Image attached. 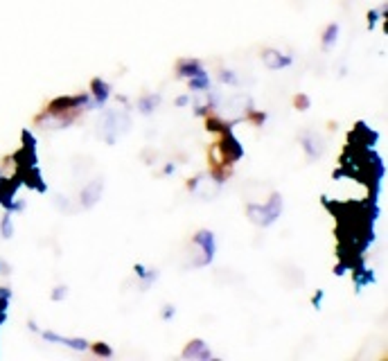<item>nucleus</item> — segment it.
Masks as SVG:
<instances>
[{"label":"nucleus","mask_w":388,"mask_h":361,"mask_svg":"<svg viewBox=\"0 0 388 361\" xmlns=\"http://www.w3.org/2000/svg\"><path fill=\"white\" fill-rule=\"evenodd\" d=\"M133 271H136V276L142 280V289H150L158 280V271L156 269H147L145 264H136V266H133Z\"/></svg>","instance_id":"nucleus-10"},{"label":"nucleus","mask_w":388,"mask_h":361,"mask_svg":"<svg viewBox=\"0 0 388 361\" xmlns=\"http://www.w3.org/2000/svg\"><path fill=\"white\" fill-rule=\"evenodd\" d=\"M68 293H70V289L68 287H65V285H61V287H57L55 291H52V300H55V303H59V300H63V298H68Z\"/></svg>","instance_id":"nucleus-16"},{"label":"nucleus","mask_w":388,"mask_h":361,"mask_svg":"<svg viewBox=\"0 0 388 361\" xmlns=\"http://www.w3.org/2000/svg\"><path fill=\"white\" fill-rule=\"evenodd\" d=\"M187 82H190V88H192V90H196V93H206V90L210 88V77H208V73H206V70L196 73L194 77L187 79Z\"/></svg>","instance_id":"nucleus-13"},{"label":"nucleus","mask_w":388,"mask_h":361,"mask_svg":"<svg viewBox=\"0 0 388 361\" xmlns=\"http://www.w3.org/2000/svg\"><path fill=\"white\" fill-rule=\"evenodd\" d=\"M183 357H185V359H210L212 352L208 350L206 341H199V339H196V341H192L190 345L185 347Z\"/></svg>","instance_id":"nucleus-7"},{"label":"nucleus","mask_w":388,"mask_h":361,"mask_svg":"<svg viewBox=\"0 0 388 361\" xmlns=\"http://www.w3.org/2000/svg\"><path fill=\"white\" fill-rule=\"evenodd\" d=\"M102 190H104V181L102 179H95L93 183H88L86 188L82 190V194H79V199H82V206L84 208H93L102 197Z\"/></svg>","instance_id":"nucleus-5"},{"label":"nucleus","mask_w":388,"mask_h":361,"mask_svg":"<svg viewBox=\"0 0 388 361\" xmlns=\"http://www.w3.org/2000/svg\"><path fill=\"white\" fill-rule=\"evenodd\" d=\"M158 106H160V95H158V93H152V95H145V98L138 100V111L142 115H152L158 109Z\"/></svg>","instance_id":"nucleus-9"},{"label":"nucleus","mask_w":388,"mask_h":361,"mask_svg":"<svg viewBox=\"0 0 388 361\" xmlns=\"http://www.w3.org/2000/svg\"><path fill=\"white\" fill-rule=\"evenodd\" d=\"M264 63H266V68H269V70H283V68H287V66L293 63V59L285 57L283 52H278V50H266L264 52Z\"/></svg>","instance_id":"nucleus-6"},{"label":"nucleus","mask_w":388,"mask_h":361,"mask_svg":"<svg viewBox=\"0 0 388 361\" xmlns=\"http://www.w3.org/2000/svg\"><path fill=\"white\" fill-rule=\"evenodd\" d=\"M174 314H177V307H174V305H167V310L163 312V318H167V320H169Z\"/></svg>","instance_id":"nucleus-17"},{"label":"nucleus","mask_w":388,"mask_h":361,"mask_svg":"<svg viewBox=\"0 0 388 361\" xmlns=\"http://www.w3.org/2000/svg\"><path fill=\"white\" fill-rule=\"evenodd\" d=\"M201 70H204V66L199 61H194V59H183L179 63V77H183V79H190V77H194L196 73H201Z\"/></svg>","instance_id":"nucleus-11"},{"label":"nucleus","mask_w":388,"mask_h":361,"mask_svg":"<svg viewBox=\"0 0 388 361\" xmlns=\"http://www.w3.org/2000/svg\"><path fill=\"white\" fill-rule=\"evenodd\" d=\"M93 95H95L93 106H104L106 100L111 98V86L106 82H102V79H95V82H93Z\"/></svg>","instance_id":"nucleus-8"},{"label":"nucleus","mask_w":388,"mask_h":361,"mask_svg":"<svg viewBox=\"0 0 388 361\" xmlns=\"http://www.w3.org/2000/svg\"><path fill=\"white\" fill-rule=\"evenodd\" d=\"M219 79H221L224 84H231V86H237L239 84V79H237V75L233 70H221L219 73Z\"/></svg>","instance_id":"nucleus-15"},{"label":"nucleus","mask_w":388,"mask_h":361,"mask_svg":"<svg viewBox=\"0 0 388 361\" xmlns=\"http://www.w3.org/2000/svg\"><path fill=\"white\" fill-rule=\"evenodd\" d=\"M248 212V219L253 224L262 226V229H266V226H271L280 219V215H283V197L280 194H273L266 204H251L246 208Z\"/></svg>","instance_id":"nucleus-1"},{"label":"nucleus","mask_w":388,"mask_h":361,"mask_svg":"<svg viewBox=\"0 0 388 361\" xmlns=\"http://www.w3.org/2000/svg\"><path fill=\"white\" fill-rule=\"evenodd\" d=\"M194 246L201 248L204 258H201V266H208L212 260H215V253H217V239L212 231H199L194 235Z\"/></svg>","instance_id":"nucleus-3"},{"label":"nucleus","mask_w":388,"mask_h":361,"mask_svg":"<svg viewBox=\"0 0 388 361\" xmlns=\"http://www.w3.org/2000/svg\"><path fill=\"white\" fill-rule=\"evenodd\" d=\"M38 337L48 343H59V345H65L70 347V350H77V352H86L90 343L86 339H79V337H61V334L52 332V330H38Z\"/></svg>","instance_id":"nucleus-2"},{"label":"nucleus","mask_w":388,"mask_h":361,"mask_svg":"<svg viewBox=\"0 0 388 361\" xmlns=\"http://www.w3.org/2000/svg\"><path fill=\"white\" fill-rule=\"evenodd\" d=\"M98 352H100V355H111V350H109V347H102V345L98 347Z\"/></svg>","instance_id":"nucleus-20"},{"label":"nucleus","mask_w":388,"mask_h":361,"mask_svg":"<svg viewBox=\"0 0 388 361\" xmlns=\"http://www.w3.org/2000/svg\"><path fill=\"white\" fill-rule=\"evenodd\" d=\"M300 142H303V150H305L307 158H312V160L320 158L325 152V140L320 138L316 131H307L305 136L300 138Z\"/></svg>","instance_id":"nucleus-4"},{"label":"nucleus","mask_w":388,"mask_h":361,"mask_svg":"<svg viewBox=\"0 0 388 361\" xmlns=\"http://www.w3.org/2000/svg\"><path fill=\"white\" fill-rule=\"evenodd\" d=\"M339 32H341L339 23L327 25V30H325L323 38H320V46H323V50H332V48H334V43L339 41Z\"/></svg>","instance_id":"nucleus-12"},{"label":"nucleus","mask_w":388,"mask_h":361,"mask_svg":"<svg viewBox=\"0 0 388 361\" xmlns=\"http://www.w3.org/2000/svg\"><path fill=\"white\" fill-rule=\"evenodd\" d=\"M323 296H325L323 291H318L316 296H314V307H316V310H320V303H323Z\"/></svg>","instance_id":"nucleus-18"},{"label":"nucleus","mask_w":388,"mask_h":361,"mask_svg":"<svg viewBox=\"0 0 388 361\" xmlns=\"http://www.w3.org/2000/svg\"><path fill=\"white\" fill-rule=\"evenodd\" d=\"M185 104H190V98H187V95H181V98L177 100V106H185Z\"/></svg>","instance_id":"nucleus-19"},{"label":"nucleus","mask_w":388,"mask_h":361,"mask_svg":"<svg viewBox=\"0 0 388 361\" xmlns=\"http://www.w3.org/2000/svg\"><path fill=\"white\" fill-rule=\"evenodd\" d=\"M0 237L3 239L14 237V219H11V212H5L3 219H0Z\"/></svg>","instance_id":"nucleus-14"}]
</instances>
